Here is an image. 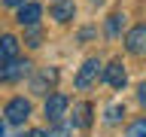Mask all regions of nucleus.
<instances>
[{
  "label": "nucleus",
  "mask_w": 146,
  "mask_h": 137,
  "mask_svg": "<svg viewBox=\"0 0 146 137\" xmlns=\"http://www.w3.org/2000/svg\"><path fill=\"white\" fill-rule=\"evenodd\" d=\"M40 40H43V31H40L36 25L25 27V43H27V46H34V49H36V46H40Z\"/></svg>",
  "instance_id": "obj_15"
},
{
  "label": "nucleus",
  "mask_w": 146,
  "mask_h": 137,
  "mask_svg": "<svg viewBox=\"0 0 146 137\" xmlns=\"http://www.w3.org/2000/svg\"><path fill=\"white\" fill-rule=\"evenodd\" d=\"M18 46H21V40L12 34H3L0 37V61H6V58H15L18 55Z\"/></svg>",
  "instance_id": "obj_10"
},
{
  "label": "nucleus",
  "mask_w": 146,
  "mask_h": 137,
  "mask_svg": "<svg viewBox=\"0 0 146 137\" xmlns=\"http://www.w3.org/2000/svg\"><path fill=\"white\" fill-rule=\"evenodd\" d=\"M70 131H73V125L70 122H64V119H58L49 131H46V137H70Z\"/></svg>",
  "instance_id": "obj_13"
},
{
  "label": "nucleus",
  "mask_w": 146,
  "mask_h": 137,
  "mask_svg": "<svg viewBox=\"0 0 146 137\" xmlns=\"http://www.w3.org/2000/svg\"><path fill=\"white\" fill-rule=\"evenodd\" d=\"M125 49L131 55H146V25H134L125 34Z\"/></svg>",
  "instance_id": "obj_6"
},
{
  "label": "nucleus",
  "mask_w": 146,
  "mask_h": 137,
  "mask_svg": "<svg viewBox=\"0 0 146 137\" xmlns=\"http://www.w3.org/2000/svg\"><path fill=\"white\" fill-rule=\"evenodd\" d=\"M40 15H43V6H40V3H21V6H18V15H15V21L21 27H31V25H36V21H40Z\"/></svg>",
  "instance_id": "obj_8"
},
{
  "label": "nucleus",
  "mask_w": 146,
  "mask_h": 137,
  "mask_svg": "<svg viewBox=\"0 0 146 137\" xmlns=\"http://www.w3.org/2000/svg\"><path fill=\"white\" fill-rule=\"evenodd\" d=\"M55 79H58V73H55V70H43V73L34 79V91H36V94H43V91H46V85H52Z\"/></svg>",
  "instance_id": "obj_12"
},
{
  "label": "nucleus",
  "mask_w": 146,
  "mask_h": 137,
  "mask_svg": "<svg viewBox=\"0 0 146 137\" xmlns=\"http://www.w3.org/2000/svg\"><path fill=\"white\" fill-rule=\"evenodd\" d=\"M100 76H104V82H107L110 88H125V82H128V73H125V64L119 61H110L107 67H104V73H100Z\"/></svg>",
  "instance_id": "obj_5"
},
{
  "label": "nucleus",
  "mask_w": 146,
  "mask_h": 137,
  "mask_svg": "<svg viewBox=\"0 0 146 137\" xmlns=\"http://www.w3.org/2000/svg\"><path fill=\"white\" fill-rule=\"evenodd\" d=\"M27 73H31V61L18 58V55L0 61V82H18V79H25Z\"/></svg>",
  "instance_id": "obj_1"
},
{
  "label": "nucleus",
  "mask_w": 146,
  "mask_h": 137,
  "mask_svg": "<svg viewBox=\"0 0 146 137\" xmlns=\"http://www.w3.org/2000/svg\"><path fill=\"white\" fill-rule=\"evenodd\" d=\"M49 12L58 25H67L76 15V0H49Z\"/></svg>",
  "instance_id": "obj_7"
},
{
  "label": "nucleus",
  "mask_w": 146,
  "mask_h": 137,
  "mask_svg": "<svg viewBox=\"0 0 146 137\" xmlns=\"http://www.w3.org/2000/svg\"><path fill=\"white\" fill-rule=\"evenodd\" d=\"M125 137H146V116L134 119V122H131V125H128Z\"/></svg>",
  "instance_id": "obj_14"
},
{
  "label": "nucleus",
  "mask_w": 146,
  "mask_h": 137,
  "mask_svg": "<svg viewBox=\"0 0 146 137\" xmlns=\"http://www.w3.org/2000/svg\"><path fill=\"white\" fill-rule=\"evenodd\" d=\"M25 0H3V6H21Z\"/></svg>",
  "instance_id": "obj_19"
},
{
  "label": "nucleus",
  "mask_w": 146,
  "mask_h": 137,
  "mask_svg": "<svg viewBox=\"0 0 146 137\" xmlns=\"http://www.w3.org/2000/svg\"><path fill=\"white\" fill-rule=\"evenodd\" d=\"M137 98H140V104L146 107V79L140 82V85H137Z\"/></svg>",
  "instance_id": "obj_17"
},
{
  "label": "nucleus",
  "mask_w": 146,
  "mask_h": 137,
  "mask_svg": "<svg viewBox=\"0 0 146 137\" xmlns=\"http://www.w3.org/2000/svg\"><path fill=\"white\" fill-rule=\"evenodd\" d=\"M125 116V104H110L107 107V122H119Z\"/></svg>",
  "instance_id": "obj_16"
},
{
  "label": "nucleus",
  "mask_w": 146,
  "mask_h": 137,
  "mask_svg": "<svg viewBox=\"0 0 146 137\" xmlns=\"http://www.w3.org/2000/svg\"><path fill=\"white\" fill-rule=\"evenodd\" d=\"M122 25H125V15H122V12H113V15L107 18V37L110 40H116V37L122 34Z\"/></svg>",
  "instance_id": "obj_11"
},
{
  "label": "nucleus",
  "mask_w": 146,
  "mask_h": 137,
  "mask_svg": "<svg viewBox=\"0 0 146 137\" xmlns=\"http://www.w3.org/2000/svg\"><path fill=\"white\" fill-rule=\"evenodd\" d=\"M3 116H6L9 125H25L27 116H31V100H25V98H12V100L6 104V110H3Z\"/></svg>",
  "instance_id": "obj_3"
},
{
  "label": "nucleus",
  "mask_w": 146,
  "mask_h": 137,
  "mask_svg": "<svg viewBox=\"0 0 146 137\" xmlns=\"http://www.w3.org/2000/svg\"><path fill=\"white\" fill-rule=\"evenodd\" d=\"M91 113H94V107L91 104H76L73 107V128H88L91 125Z\"/></svg>",
  "instance_id": "obj_9"
},
{
  "label": "nucleus",
  "mask_w": 146,
  "mask_h": 137,
  "mask_svg": "<svg viewBox=\"0 0 146 137\" xmlns=\"http://www.w3.org/2000/svg\"><path fill=\"white\" fill-rule=\"evenodd\" d=\"M3 134H6V125H3V119H0V137H3Z\"/></svg>",
  "instance_id": "obj_20"
},
{
  "label": "nucleus",
  "mask_w": 146,
  "mask_h": 137,
  "mask_svg": "<svg viewBox=\"0 0 146 137\" xmlns=\"http://www.w3.org/2000/svg\"><path fill=\"white\" fill-rule=\"evenodd\" d=\"M100 73H104V64H100V58H85V64L79 67V73H76V88H91L94 82L100 79Z\"/></svg>",
  "instance_id": "obj_2"
},
{
  "label": "nucleus",
  "mask_w": 146,
  "mask_h": 137,
  "mask_svg": "<svg viewBox=\"0 0 146 137\" xmlns=\"http://www.w3.org/2000/svg\"><path fill=\"white\" fill-rule=\"evenodd\" d=\"M25 137H46V131H40V128H34V131H27Z\"/></svg>",
  "instance_id": "obj_18"
},
{
  "label": "nucleus",
  "mask_w": 146,
  "mask_h": 137,
  "mask_svg": "<svg viewBox=\"0 0 146 137\" xmlns=\"http://www.w3.org/2000/svg\"><path fill=\"white\" fill-rule=\"evenodd\" d=\"M67 107H70V98H67V94H49L46 104H43V113H46L49 122H58V119H64Z\"/></svg>",
  "instance_id": "obj_4"
}]
</instances>
